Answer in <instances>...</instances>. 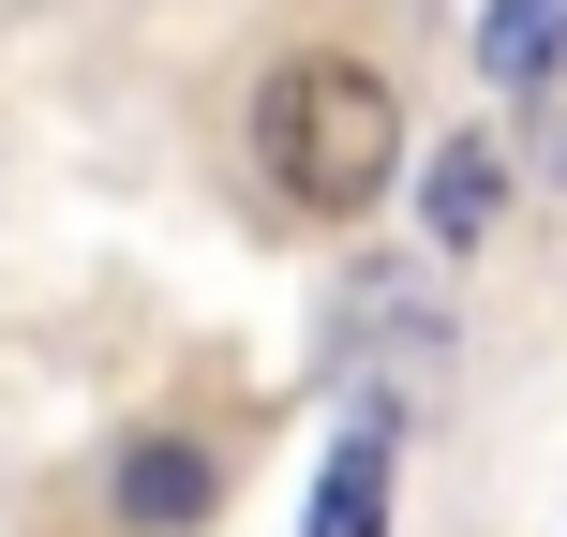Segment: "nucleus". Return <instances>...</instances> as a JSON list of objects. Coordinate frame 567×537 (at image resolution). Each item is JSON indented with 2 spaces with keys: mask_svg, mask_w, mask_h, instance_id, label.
<instances>
[{
  "mask_svg": "<svg viewBox=\"0 0 567 537\" xmlns=\"http://www.w3.org/2000/svg\"><path fill=\"white\" fill-rule=\"evenodd\" d=\"M523 165H538L553 195H567V45L538 60V90H523Z\"/></svg>",
  "mask_w": 567,
  "mask_h": 537,
  "instance_id": "obj_6",
  "label": "nucleus"
},
{
  "mask_svg": "<svg viewBox=\"0 0 567 537\" xmlns=\"http://www.w3.org/2000/svg\"><path fill=\"white\" fill-rule=\"evenodd\" d=\"M553 45H567V0H493V16H478V75L508 90V105L538 90V60H553Z\"/></svg>",
  "mask_w": 567,
  "mask_h": 537,
  "instance_id": "obj_5",
  "label": "nucleus"
},
{
  "mask_svg": "<svg viewBox=\"0 0 567 537\" xmlns=\"http://www.w3.org/2000/svg\"><path fill=\"white\" fill-rule=\"evenodd\" d=\"M239 135H255V179H269L284 225H359L403 179V90L359 45H284L255 75V120Z\"/></svg>",
  "mask_w": 567,
  "mask_h": 537,
  "instance_id": "obj_1",
  "label": "nucleus"
},
{
  "mask_svg": "<svg viewBox=\"0 0 567 537\" xmlns=\"http://www.w3.org/2000/svg\"><path fill=\"white\" fill-rule=\"evenodd\" d=\"M105 508H120V537H195L225 508V448H209V433H135V448L105 463Z\"/></svg>",
  "mask_w": 567,
  "mask_h": 537,
  "instance_id": "obj_2",
  "label": "nucleus"
},
{
  "mask_svg": "<svg viewBox=\"0 0 567 537\" xmlns=\"http://www.w3.org/2000/svg\"><path fill=\"white\" fill-rule=\"evenodd\" d=\"M493 225H508V149L493 135H433L419 149V239L433 255H478Z\"/></svg>",
  "mask_w": 567,
  "mask_h": 537,
  "instance_id": "obj_3",
  "label": "nucleus"
},
{
  "mask_svg": "<svg viewBox=\"0 0 567 537\" xmlns=\"http://www.w3.org/2000/svg\"><path fill=\"white\" fill-rule=\"evenodd\" d=\"M389 478H403V433H389V419H343L329 463H313L299 537H389Z\"/></svg>",
  "mask_w": 567,
  "mask_h": 537,
  "instance_id": "obj_4",
  "label": "nucleus"
}]
</instances>
